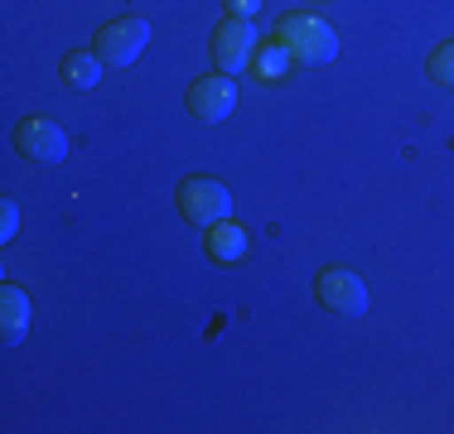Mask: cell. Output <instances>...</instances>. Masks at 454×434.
I'll return each instance as SVG.
<instances>
[{"instance_id": "1", "label": "cell", "mask_w": 454, "mask_h": 434, "mask_svg": "<svg viewBox=\"0 0 454 434\" xmlns=\"http://www.w3.org/2000/svg\"><path fill=\"white\" fill-rule=\"evenodd\" d=\"M276 43L300 68H319V63L339 58V29L319 15H305V10H290V15L276 19Z\"/></svg>"}, {"instance_id": "2", "label": "cell", "mask_w": 454, "mask_h": 434, "mask_svg": "<svg viewBox=\"0 0 454 434\" xmlns=\"http://www.w3.org/2000/svg\"><path fill=\"white\" fill-rule=\"evenodd\" d=\"M150 43V19L145 15H116L92 35V53L106 68H131Z\"/></svg>"}, {"instance_id": "3", "label": "cell", "mask_w": 454, "mask_h": 434, "mask_svg": "<svg viewBox=\"0 0 454 434\" xmlns=\"http://www.w3.org/2000/svg\"><path fill=\"white\" fill-rule=\"evenodd\" d=\"M179 217L193 227H213L223 217H232V193H227L223 179H208V174H189V179L175 189Z\"/></svg>"}, {"instance_id": "4", "label": "cell", "mask_w": 454, "mask_h": 434, "mask_svg": "<svg viewBox=\"0 0 454 434\" xmlns=\"http://www.w3.org/2000/svg\"><path fill=\"white\" fill-rule=\"evenodd\" d=\"M262 35H256L252 19H237V15H223L218 25H213V68L227 73V78H237L242 68H252V53Z\"/></svg>"}, {"instance_id": "5", "label": "cell", "mask_w": 454, "mask_h": 434, "mask_svg": "<svg viewBox=\"0 0 454 434\" xmlns=\"http://www.w3.org/2000/svg\"><path fill=\"white\" fill-rule=\"evenodd\" d=\"M315 299H319V309L339 314V319L367 314V285L358 270H348V266H324L315 275Z\"/></svg>"}, {"instance_id": "6", "label": "cell", "mask_w": 454, "mask_h": 434, "mask_svg": "<svg viewBox=\"0 0 454 434\" xmlns=\"http://www.w3.org/2000/svg\"><path fill=\"white\" fill-rule=\"evenodd\" d=\"M15 155L39 159V165H59V159H68V130L49 121V116H25L15 126Z\"/></svg>"}, {"instance_id": "7", "label": "cell", "mask_w": 454, "mask_h": 434, "mask_svg": "<svg viewBox=\"0 0 454 434\" xmlns=\"http://www.w3.org/2000/svg\"><path fill=\"white\" fill-rule=\"evenodd\" d=\"M232 106H237V82L227 78V73L213 68L208 78L189 82V112L199 116V121L218 126V121H227V116H232Z\"/></svg>"}, {"instance_id": "8", "label": "cell", "mask_w": 454, "mask_h": 434, "mask_svg": "<svg viewBox=\"0 0 454 434\" xmlns=\"http://www.w3.org/2000/svg\"><path fill=\"white\" fill-rule=\"evenodd\" d=\"M203 246H208V260H218V266H227V260H242L247 256V227L232 222V217H223V222L203 227Z\"/></svg>"}, {"instance_id": "9", "label": "cell", "mask_w": 454, "mask_h": 434, "mask_svg": "<svg viewBox=\"0 0 454 434\" xmlns=\"http://www.w3.org/2000/svg\"><path fill=\"white\" fill-rule=\"evenodd\" d=\"M29 314H35L29 290H20V285L0 290V333H5V343H20L29 333Z\"/></svg>"}, {"instance_id": "10", "label": "cell", "mask_w": 454, "mask_h": 434, "mask_svg": "<svg viewBox=\"0 0 454 434\" xmlns=\"http://www.w3.org/2000/svg\"><path fill=\"white\" fill-rule=\"evenodd\" d=\"M102 68H106V63L97 58V53H82V49H73V53H63V63H59V78H63V87H73V92H92V87L102 82Z\"/></svg>"}, {"instance_id": "11", "label": "cell", "mask_w": 454, "mask_h": 434, "mask_svg": "<svg viewBox=\"0 0 454 434\" xmlns=\"http://www.w3.org/2000/svg\"><path fill=\"white\" fill-rule=\"evenodd\" d=\"M290 63H295V58H290V53L280 49L276 39H271V43H256V53H252V78H256V82H280V78L290 73Z\"/></svg>"}, {"instance_id": "12", "label": "cell", "mask_w": 454, "mask_h": 434, "mask_svg": "<svg viewBox=\"0 0 454 434\" xmlns=\"http://www.w3.org/2000/svg\"><path fill=\"white\" fill-rule=\"evenodd\" d=\"M426 73H430V78H435L440 87H450V92H454V39H440L435 49H430Z\"/></svg>"}, {"instance_id": "13", "label": "cell", "mask_w": 454, "mask_h": 434, "mask_svg": "<svg viewBox=\"0 0 454 434\" xmlns=\"http://www.w3.org/2000/svg\"><path fill=\"white\" fill-rule=\"evenodd\" d=\"M15 232H20V208L15 198H0V242H15Z\"/></svg>"}, {"instance_id": "14", "label": "cell", "mask_w": 454, "mask_h": 434, "mask_svg": "<svg viewBox=\"0 0 454 434\" xmlns=\"http://www.w3.org/2000/svg\"><path fill=\"white\" fill-rule=\"evenodd\" d=\"M262 5H266V0H223V10H227V15H237V19L262 15Z\"/></svg>"}]
</instances>
